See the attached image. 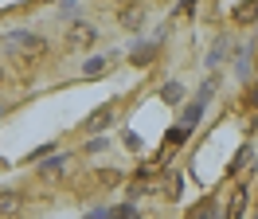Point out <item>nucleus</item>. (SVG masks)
<instances>
[{"mask_svg":"<svg viewBox=\"0 0 258 219\" xmlns=\"http://www.w3.org/2000/svg\"><path fill=\"white\" fill-rule=\"evenodd\" d=\"M4 51L20 63H39L47 55V39L43 35H35V31H8V39H4Z\"/></svg>","mask_w":258,"mask_h":219,"instance_id":"obj_1","label":"nucleus"},{"mask_svg":"<svg viewBox=\"0 0 258 219\" xmlns=\"http://www.w3.org/2000/svg\"><path fill=\"white\" fill-rule=\"evenodd\" d=\"M113 118H117V106L106 102V106H98L94 114H86V122H82V133H102V129H110Z\"/></svg>","mask_w":258,"mask_h":219,"instance_id":"obj_2","label":"nucleus"},{"mask_svg":"<svg viewBox=\"0 0 258 219\" xmlns=\"http://www.w3.org/2000/svg\"><path fill=\"white\" fill-rule=\"evenodd\" d=\"M20 207H24V196L16 188H0V219H16Z\"/></svg>","mask_w":258,"mask_h":219,"instance_id":"obj_3","label":"nucleus"},{"mask_svg":"<svg viewBox=\"0 0 258 219\" xmlns=\"http://www.w3.org/2000/svg\"><path fill=\"white\" fill-rule=\"evenodd\" d=\"M94 39H98L94 24H75V28L67 31V43H71V47H90Z\"/></svg>","mask_w":258,"mask_h":219,"instance_id":"obj_4","label":"nucleus"},{"mask_svg":"<svg viewBox=\"0 0 258 219\" xmlns=\"http://www.w3.org/2000/svg\"><path fill=\"white\" fill-rule=\"evenodd\" d=\"M161 102L180 106V102H184V86H180V82H164V86H161Z\"/></svg>","mask_w":258,"mask_h":219,"instance_id":"obj_5","label":"nucleus"},{"mask_svg":"<svg viewBox=\"0 0 258 219\" xmlns=\"http://www.w3.org/2000/svg\"><path fill=\"white\" fill-rule=\"evenodd\" d=\"M121 24H125V28H141V24H145V4L125 8V12H121Z\"/></svg>","mask_w":258,"mask_h":219,"instance_id":"obj_6","label":"nucleus"},{"mask_svg":"<svg viewBox=\"0 0 258 219\" xmlns=\"http://www.w3.org/2000/svg\"><path fill=\"white\" fill-rule=\"evenodd\" d=\"M94 180H98L102 188H113V184H121V172H117V169H102Z\"/></svg>","mask_w":258,"mask_h":219,"instance_id":"obj_7","label":"nucleus"},{"mask_svg":"<svg viewBox=\"0 0 258 219\" xmlns=\"http://www.w3.org/2000/svg\"><path fill=\"white\" fill-rule=\"evenodd\" d=\"M211 215H215V207H211V200H200V203L192 207V211H188V219H211Z\"/></svg>","mask_w":258,"mask_h":219,"instance_id":"obj_8","label":"nucleus"},{"mask_svg":"<svg viewBox=\"0 0 258 219\" xmlns=\"http://www.w3.org/2000/svg\"><path fill=\"white\" fill-rule=\"evenodd\" d=\"M63 160L67 156H51L47 165H39V176H59V172H63Z\"/></svg>","mask_w":258,"mask_h":219,"instance_id":"obj_9","label":"nucleus"},{"mask_svg":"<svg viewBox=\"0 0 258 219\" xmlns=\"http://www.w3.org/2000/svg\"><path fill=\"white\" fill-rule=\"evenodd\" d=\"M180 192H184V180H180V176H168V180H164V196H168V200H180Z\"/></svg>","mask_w":258,"mask_h":219,"instance_id":"obj_10","label":"nucleus"},{"mask_svg":"<svg viewBox=\"0 0 258 219\" xmlns=\"http://www.w3.org/2000/svg\"><path fill=\"white\" fill-rule=\"evenodd\" d=\"M106 219H137V207H133V203H121V207H113Z\"/></svg>","mask_w":258,"mask_h":219,"instance_id":"obj_11","label":"nucleus"},{"mask_svg":"<svg viewBox=\"0 0 258 219\" xmlns=\"http://www.w3.org/2000/svg\"><path fill=\"white\" fill-rule=\"evenodd\" d=\"M200 114H204V106H196V102H192L188 110H184V129H192V125L200 122Z\"/></svg>","mask_w":258,"mask_h":219,"instance_id":"obj_12","label":"nucleus"},{"mask_svg":"<svg viewBox=\"0 0 258 219\" xmlns=\"http://www.w3.org/2000/svg\"><path fill=\"white\" fill-rule=\"evenodd\" d=\"M254 4H246V8H235V20H239V24H254Z\"/></svg>","mask_w":258,"mask_h":219,"instance_id":"obj_13","label":"nucleus"},{"mask_svg":"<svg viewBox=\"0 0 258 219\" xmlns=\"http://www.w3.org/2000/svg\"><path fill=\"white\" fill-rule=\"evenodd\" d=\"M188 133H192V129H184V125H176V129H172V133H168V145H184V141H188Z\"/></svg>","mask_w":258,"mask_h":219,"instance_id":"obj_14","label":"nucleus"},{"mask_svg":"<svg viewBox=\"0 0 258 219\" xmlns=\"http://www.w3.org/2000/svg\"><path fill=\"white\" fill-rule=\"evenodd\" d=\"M86 75H90V78L106 75V59H90V63H86Z\"/></svg>","mask_w":258,"mask_h":219,"instance_id":"obj_15","label":"nucleus"},{"mask_svg":"<svg viewBox=\"0 0 258 219\" xmlns=\"http://www.w3.org/2000/svg\"><path fill=\"white\" fill-rule=\"evenodd\" d=\"M149 55H153V47H137V51H133V63H149Z\"/></svg>","mask_w":258,"mask_h":219,"instance_id":"obj_16","label":"nucleus"},{"mask_svg":"<svg viewBox=\"0 0 258 219\" xmlns=\"http://www.w3.org/2000/svg\"><path fill=\"white\" fill-rule=\"evenodd\" d=\"M0 169H4V156H0Z\"/></svg>","mask_w":258,"mask_h":219,"instance_id":"obj_17","label":"nucleus"},{"mask_svg":"<svg viewBox=\"0 0 258 219\" xmlns=\"http://www.w3.org/2000/svg\"><path fill=\"white\" fill-rule=\"evenodd\" d=\"M0 78H4V71H0Z\"/></svg>","mask_w":258,"mask_h":219,"instance_id":"obj_18","label":"nucleus"}]
</instances>
